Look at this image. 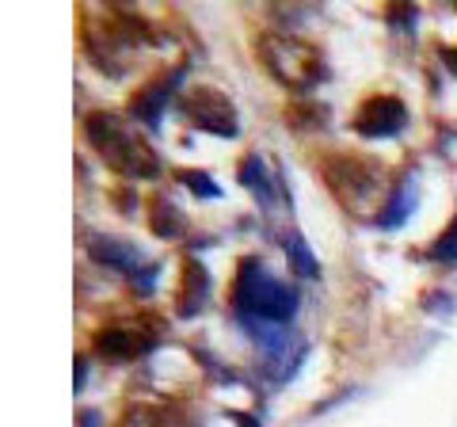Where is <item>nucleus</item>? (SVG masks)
Segmentation results:
<instances>
[{
	"mask_svg": "<svg viewBox=\"0 0 457 427\" xmlns=\"http://www.w3.org/2000/svg\"><path fill=\"white\" fill-rule=\"evenodd\" d=\"M84 134H88L92 149L104 156V164L114 168L119 176L153 180L156 172H161V161H156L153 146L149 141H141L119 115H104V111H96V115H88V122H84Z\"/></svg>",
	"mask_w": 457,
	"mask_h": 427,
	"instance_id": "f257e3e1",
	"label": "nucleus"
},
{
	"mask_svg": "<svg viewBox=\"0 0 457 427\" xmlns=\"http://www.w3.org/2000/svg\"><path fill=\"white\" fill-rule=\"evenodd\" d=\"M255 54L263 58L267 73L290 92H312L324 80V54L297 35L267 31L255 42Z\"/></svg>",
	"mask_w": 457,
	"mask_h": 427,
	"instance_id": "f03ea898",
	"label": "nucleus"
},
{
	"mask_svg": "<svg viewBox=\"0 0 457 427\" xmlns=\"http://www.w3.org/2000/svg\"><path fill=\"white\" fill-rule=\"evenodd\" d=\"M233 306L245 321H263V324H286L297 313V294L278 282L275 275H267V267L260 260H245L237 275Z\"/></svg>",
	"mask_w": 457,
	"mask_h": 427,
	"instance_id": "7ed1b4c3",
	"label": "nucleus"
},
{
	"mask_svg": "<svg viewBox=\"0 0 457 427\" xmlns=\"http://www.w3.org/2000/svg\"><path fill=\"white\" fill-rule=\"evenodd\" d=\"M183 115L191 119V126H203V130H213L221 138H237V111L213 88L187 92V99H183Z\"/></svg>",
	"mask_w": 457,
	"mask_h": 427,
	"instance_id": "20e7f679",
	"label": "nucleus"
},
{
	"mask_svg": "<svg viewBox=\"0 0 457 427\" xmlns=\"http://www.w3.org/2000/svg\"><path fill=\"white\" fill-rule=\"evenodd\" d=\"M404 122H408V111L396 96H370L359 107V115H354V130L362 138H393L404 130Z\"/></svg>",
	"mask_w": 457,
	"mask_h": 427,
	"instance_id": "39448f33",
	"label": "nucleus"
},
{
	"mask_svg": "<svg viewBox=\"0 0 457 427\" xmlns=\"http://www.w3.org/2000/svg\"><path fill=\"white\" fill-rule=\"evenodd\" d=\"M96 347L111 355V359H137V355H145L153 347V336L134 329H104L96 336Z\"/></svg>",
	"mask_w": 457,
	"mask_h": 427,
	"instance_id": "423d86ee",
	"label": "nucleus"
},
{
	"mask_svg": "<svg viewBox=\"0 0 457 427\" xmlns=\"http://www.w3.org/2000/svg\"><path fill=\"white\" fill-rule=\"evenodd\" d=\"M176 80H179V73H176V77L156 80V84H149L145 92H137V99H134V119H137V122H145V126H156V122H161V111H164V104L171 99V88H176Z\"/></svg>",
	"mask_w": 457,
	"mask_h": 427,
	"instance_id": "0eeeda50",
	"label": "nucleus"
},
{
	"mask_svg": "<svg viewBox=\"0 0 457 427\" xmlns=\"http://www.w3.org/2000/svg\"><path fill=\"white\" fill-rule=\"evenodd\" d=\"M88 252L96 255L99 264L107 267H122V272H130V267H137V252L130 245H122V240H111V237H92Z\"/></svg>",
	"mask_w": 457,
	"mask_h": 427,
	"instance_id": "6e6552de",
	"label": "nucleus"
},
{
	"mask_svg": "<svg viewBox=\"0 0 457 427\" xmlns=\"http://www.w3.org/2000/svg\"><path fill=\"white\" fill-rule=\"evenodd\" d=\"M411 206H416V191H411V183L404 180V183H400V188L393 191L389 203H385L378 225H381V230H396V225H404V218L411 214Z\"/></svg>",
	"mask_w": 457,
	"mask_h": 427,
	"instance_id": "1a4fd4ad",
	"label": "nucleus"
},
{
	"mask_svg": "<svg viewBox=\"0 0 457 427\" xmlns=\"http://www.w3.org/2000/svg\"><path fill=\"white\" fill-rule=\"evenodd\" d=\"M286 255H290V272L297 279H317V255L309 252L305 237L302 233H290L286 237Z\"/></svg>",
	"mask_w": 457,
	"mask_h": 427,
	"instance_id": "9d476101",
	"label": "nucleus"
},
{
	"mask_svg": "<svg viewBox=\"0 0 457 427\" xmlns=\"http://www.w3.org/2000/svg\"><path fill=\"white\" fill-rule=\"evenodd\" d=\"M240 183H245L252 195H260L263 203H270V183H267V172H263L260 156H248V161L240 164Z\"/></svg>",
	"mask_w": 457,
	"mask_h": 427,
	"instance_id": "9b49d317",
	"label": "nucleus"
},
{
	"mask_svg": "<svg viewBox=\"0 0 457 427\" xmlns=\"http://www.w3.org/2000/svg\"><path fill=\"white\" fill-rule=\"evenodd\" d=\"M431 255H435V260H457V222L450 225V230L446 233H442L438 240H435V248H431Z\"/></svg>",
	"mask_w": 457,
	"mask_h": 427,
	"instance_id": "f8f14e48",
	"label": "nucleus"
},
{
	"mask_svg": "<svg viewBox=\"0 0 457 427\" xmlns=\"http://www.w3.org/2000/svg\"><path fill=\"white\" fill-rule=\"evenodd\" d=\"M179 180H187V188H191V191H198V195H206V198L218 195V188L210 183V176H206V172H179Z\"/></svg>",
	"mask_w": 457,
	"mask_h": 427,
	"instance_id": "ddd939ff",
	"label": "nucleus"
},
{
	"mask_svg": "<svg viewBox=\"0 0 457 427\" xmlns=\"http://www.w3.org/2000/svg\"><path fill=\"white\" fill-rule=\"evenodd\" d=\"M389 23L396 27L400 35H408L411 23H416V8H408V4H404V8H393V12H389Z\"/></svg>",
	"mask_w": 457,
	"mask_h": 427,
	"instance_id": "4468645a",
	"label": "nucleus"
},
{
	"mask_svg": "<svg viewBox=\"0 0 457 427\" xmlns=\"http://www.w3.org/2000/svg\"><path fill=\"white\" fill-rule=\"evenodd\" d=\"M153 287H156V267H145V272L134 275V290L137 294H153Z\"/></svg>",
	"mask_w": 457,
	"mask_h": 427,
	"instance_id": "2eb2a0df",
	"label": "nucleus"
},
{
	"mask_svg": "<svg viewBox=\"0 0 457 427\" xmlns=\"http://www.w3.org/2000/svg\"><path fill=\"white\" fill-rule=\"evenodd\" d=\"M442 58H446V62H450V69L457 73V50H442Z\"/></svg>",
	"mask_w": 457,
	"mask_h": 427,
	"instance_id": "dca6fc26",
	"label": "nucleus"
}]
</instances>
